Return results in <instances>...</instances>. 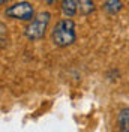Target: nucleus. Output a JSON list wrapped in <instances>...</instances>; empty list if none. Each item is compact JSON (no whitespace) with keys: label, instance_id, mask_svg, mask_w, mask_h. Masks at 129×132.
<instances>
[{"label":"nucleus","instance_id":"obj_1","mask_svg":"<svg viewBox=\"0 0 129 132\" xmlns=\"http://www.w3.org/2000/svg\"><path fill=\"white\" fill-rule=\"evenodd\" d=\"M75 24L69 18L59 21L53 30V42L57 47H68L75 42Z\"/></svg>","mask_w":129,"mask_h":132},{"label":"nucleus","instance_id":"obj_2","mask_svg":"<svg viewBox=\"0 0 129 132\" xmlns=\"http://www.w3.org/2000/svg\"><path fill=\"white\" fill-rule=\"evenodd\" d=\"M50 18H51L50 12H41V14H38V16L27 26L26 36L29 39H41L45 35V30H47L48 23H50Z\"/></svg>","mask_w":129,"mask_h":132},{"label":"nucleus","instance_id":"obj_3","mask_svg":"<svg viewBox=\"0 0 129 132\" xmlns=\"http://www.w3.org/2000/svg\"><path fill=\"white\" fill-rule=\"evenodd\" d=\"M5 14L11 18H15V20L29 21L33 18V6L27 2H20V3H15L11 8H8Z\"/></svg>","mask_w":129,"mask_h":132},{"label":"nucleus","instance_id":"obj_4","mask_svg":"<svg viewBox=\"0 0 129 132\" xmlns=\"http://www.w3.org/2000/svg\"><path fill=\"white\" fill-rule=\"evenodd\" d=\"M117 125L120 132H129V108L122 110L117 117Z\"/></svg>","mask_w":129,"mask_h":132},{"label":"nucleus","instance_id":"obj_5","mask_svg":"<svg viewBox=\"0 0 129 132\" xmlns=\"http://www.w3.org/2000/svg\"><path fill=\"white\" fill-rule=\"evenodd\" d=\"M77 2L75 0H62V11L66 16H74L77 14Z\"/></svg>","mask_w":129,"mask_h":132},{"label":"nucleus","instance_id":"obj_6","mask_svg":"<svg viewBox=\"0 0 129 132\" xmlns=\"http://www.w3.org/2000/svg\"><path fill=\"white\" fill-rule=\"evenodd\" d=\"M77 6L83 15H89L95 11V5L92 0H77Z\"/></svg>","mask_w":129,"mask_h":132},{"label":"nucleus","instance_id":"obj_7","mask_svg":"<svg viewBox=\"0 0 129 132\" xmlns=\"http://www.w3.org/2000/svg\"><path fill=\"white\" fill-rule=\"evenodd\" d=\"M122 2L120 0H105L104 3V9L108 12V14H117L122 9Z\"/></svg>","mask_w":129,"mask_h":132},{"label":"nucleus","instance_id":"obj_8","mask_svg":"<svg viewBox=\"0 0 129 132\" xmlns=\"http://www.w3.org/2000/svg\"><path fill=\"white\" fill-rule=\"evenodd\" d=\"M45 2H47V3H48V5H53V3H54V2H56V0H45Z\"/></svg>","mask_w":129,"mask_h":132},{"label":"nucleus","instance_id":"obj_9","mask_svg":"<svg viewBox=\"0 0 129 132\" xmlns=\"http://www.w3.org/2000/svg\"><path fill=\"white\" fill-rule=\"evenodd\" d=\"M6 2H8V0H0V6H2L3 3H6Z\"/></svg>","mask_w":129,"mask_h":132}]
</instances>
